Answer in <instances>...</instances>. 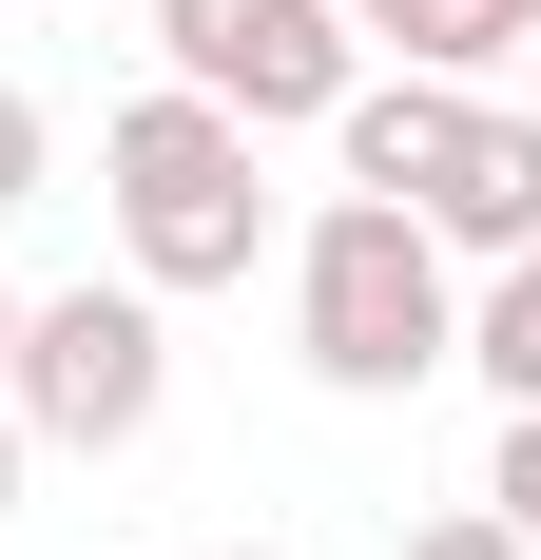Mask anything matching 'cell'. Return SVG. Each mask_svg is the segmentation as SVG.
I'll return each mask as SVG.
<instances>
[{"label":"cell","mask_w":541,"mask_h":560,"mask_svg":"<svg viewBox=\"0 0 541 560\" xmlns=\"http://www.w3.org/2000/svg\"><path fill=\"white\" fill-rule=\"evenodd\" d=\"M0 348H20V290H0Z\"/></svg>","instance_id":"9a60e30c"},{"label":"cell","mask_w":541,"mask_h":560,"mask_svg":"<svg viewBox=\"0 0 541 560\" xmlns=\"http://www.w3.org/2000/svg\"><path fill=\"white\" fill-rule=\"evenodd\" d=\"M97 174H116V271L156 290H252L270 252V174H252V116H214L194 78H156V97L97 116Z\"/></svg>","instance_id":"6da1fadb"},{"label":"cell","mask_w":541,"mask_h":560,"mask_svg":"<svg viewBox=\"0 0 541 560\" xmlns=\"http://www.w3.org/2000/svg\"><path fill=\"white\" fill-rule=\"evenodd\" d=\"M426 232H445V252H484V271H503V252H541V116H464Z\"/></svg>","instance_id":"5b68a950"},{"label":"cell","mask_w":541,"mask_h":560,"mask_svg":"<svg viewBox=\"0 0 541 560\" xmlns=\"http://www.w3.org/2000/svg\"><path fill=\"white\" fill-rule=\"evenodd\" d=\"M368 39H406V78H484V58H522L541 20H522V0H387Z\"/></svg>","instance_id":"8992f818"},{"label":"cell","mask_w":541,"mask_h":560,"mask_svg":"<svg viewBox=\"0 0 541 560\" xmlns=\"http://www.w3.org/2000/svg\"><path fill=\"white\" fill-rule=\"evenodd\" d=\"M522 116H541V39H522Z\"/></svg>","instance_id":"5bb4252c"},{"label":"cell","mask_w":541,"mask_h":560,"mask_svg":"<svg viewBox=\"0 0 541 560\" xmlns=\"http://www.w3.org/2000/svg\"><path fill=\"white\" fill-rule=\"evenodd\" d=\"M194 560H270V541H194Z\"/></svg>","instance_id":"4fadbf2b"},{"label":"cell","mask_w":541,"mask_h":560,"mask_svg":"<svg viewBox=\"0 0 541 560\" xmlns=\"http://www.w3.org/2000/svg\"><path fill=\"white\" fill-rule=\"evenodd\" d=\"M464 368H484L503 406H541V252H503V271H484V310H464Z\"/></svg>","instance_id":"52a82bcc"},{"label":"cell","mask_w":541,"mask_h":560,"mask_svg":"<svg viewBox=\"0 0 541 560\" xmlns=\"http://www.w3.org/2000/svg\"><path fill=\"white\" fill-rule=\"evenodd\" d=\"M0 503H20V406H0Z\"/></svg>","instance_id":"8fae6325"},{"label":"cell","mask_w":541,"mask_h":560,"mask_svg":"<svg viewBox=\"0 0 541 560\" xmlns=\"http://www.w3.org/2000/svg\"><path fill=\"white\" fill-rule=\"evenodd\" d=\"M156 387H174V329H156V290L136 271H78V290H20V348H0V406H20V445H78V464H116L136 425H156Z\"/></svg>","instance_id":"3957f363"},{"label":"cell","mask_w":541,"mask_h":560,"mask_svg":"<svg viewBox=\"0 0 541 560\" xmlns=\"http://www.w3.org/2000/svg\"><path fill=\"white\" fill-rule=\"evenodd\" d=\"M329 20H348V39H368V20H387V0H329Z\"/></svg>","instance_id":"7c38bea8"},{"label":"cell","mask_w":541,"mask_h":560,"mask_svg":"<svg viewBox=\"0 0 541 560\" xmlns=\"http://www.w3.org/2000/svg\"><path fill=\"white\" fill-rule=\"evenodd\" d=\"M406 560H522V541H503V503H445V522H406Z\"/></svg>","instance_id":"30bf717a"},{"label":"cell","mask_w":541,"mask_h":560,"mask_svg":"<svg viewBox=\"0 0 541 560\" xmlns=\"http://www.w3.org/2000/svg\"><path fill=\"white\" fill-rule=\"evenodd\" d=\"M156 58L214 116H252V136H290V116L348 97V20L329 0H156Z\"/></svg>","instance_id":"277c9868"},{"label":"cell","mask_w":541,"mask_h":560,"mask_svg":"<svg viewBox=\"0 0 541 560\" xmlns=\"http://www.w3.org/2000/svg\"><path fill=\"white\" fill-rule=\"evenodd\" d=\"M39 174H58V136H39V97L0 78V213H39Z\"/></svg>","instance_id":"9c48e42d"},{"label":"cell","mask_w":541,"mask_h":560,"mask_svg":"<svg viewBox=\"0 0 541 560\" xmlns=\"http://www.w3.org/2000/svg\"><path fill=\"white\" fill-rule=\"evenodd\" d=\"M522 20H541V0H522Z\"/></svg>","instance_id":"2e32d148"},{"label":"cell","mask_w":541,"mask_h":560,"mask_svg":"<svg viewBox=\"0 0 541 560\" xmlns=\"http://www.w3.org/2000/svg\"><path fill=\"white\" fill-rule=\"evenodd\" d=\"M484 503H503V541L541 560V406H503V464H484Z\"/></svg>","instance_id":"ba28073f"},{"label":"cell","mask_w":541,"mask_h":560,"mask_svg":"<svg viewBox=\"0 0 541 560\" xmlns=\"http://www.w3.org/2000/svg\"><path fill=\"white\" fill-rule=\"evenodd\" d=\"M290 329L348 406H406L426 368H464V290H445V232L406 194H329L310 252H290Z\"/></svg>","instance_id":"7a4b0ae2"}]
</instances>
